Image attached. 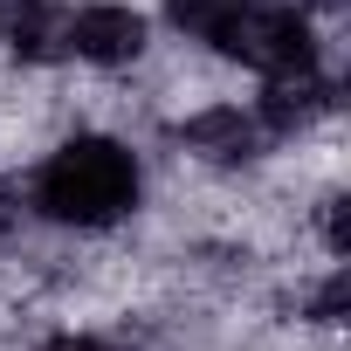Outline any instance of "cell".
<instances>
[{
    "instance_id": "6da1fadb",
    "label": "cell",
    "mask_w": 351,
    "mask_h": 351,
    "mask_svg": "<svg viewBox=\"0 0 351 351\" xmlns=\"http://www.w3.org/2000/svg\"><path fill=\"white\" fill-rule=\"evenodd\" d=\"M35 207L62 228H110L138 207V158L117 138H69L35 172Z\"/></svg>"
},
{
    "instance_id": "7a4b0ae2",
    "label": "cell",
    "mask_w": 351,
    "mask_h": 351,
    "mask_svg": "<svg viewBox=\"0 0 351 351\" xmlns=\"http://www.w3.org/2000/svg\"><path fill=\"white\" fill-rule=\"evenodd\" d=\"M221 49L262 76H296V69H317V28L303 8L289 0H248L234 14V28L221 35Z\"/></svg>"
},
{
    "instance_id": "3957f363",
    "label": "cell",
    "mask_w": 351,
    "mask_h": 351,
    "mask_svg": "<svg viewBox=\"0 0 351 351\" xmlns=\"http://www.w3.org/2000/svg\"><path fill=\"white\" fill-rule=\"evenodd\" d=\"M69 56H83V62H97V69L138 62V56H145V14H138V8H117V0L69 14Z\"/></svg>"
},
{
    "instance_id": "277c9868",
    "label": "cell",
    "mask_w": 351,
    "mask_h": 351,
    "mask_svg": "<svg viewBox=\"0 0 351 351\" xmlns=\"http://www.w3.org/2000/svg\"><path fill=\"white\" fill-rule=\"evenodd\" d=\"M0 42L21 62H62L69 56V8H56V0H8L0 8Z\"/></svg>"
},
{
    "instance_id": "5b68a950",
    "label": "cell",
    "mask_w": 351,
    "mask_h": 351,
    "mask_svg": "<svg viewBox=\"0 0 351 351\" xmlns=\"http://www.w3.org/2000/svg\"><path fill=\"white\" fill-rule=\"evenodd\" d=\"M180 145H186V152H200V158L234 165V158H255L262 124H255L241 104H207V110H193V117L180 124Z\"/></svg>"
},
{
    "instance_id": "8992f818",
    "label": "cell",
    "mask_w": 351,
    "mask_h": 351,
    "mask_svg": "<svg viewBox=\"0 0 351 351\" xmlns=\"http://www.w3.org/2000/svg\"><path fill=\"white\" fill-rule=\"evenodd\" d=\"M317 110H330V83H324L317 69H296V76H269L255 124H262V131H303Z\"/></svg>"
},
{
    "instance_id": "52a82bcc",
    "label": "cell",
    "mask_w": 351,
    "mask_h": 351,
    "mask_svg": "<svg viewBox=\"0 0 351 351\" xmlns=\"http://www.w3.org/2000/svg\"><path fill=\"white\" fill-rule=\"evenodd\" d=\"M241 8H248V0H165V21L180 35H193V42H214L221 49V35L234 28Z\"/></svg>"
},
{
    "instance_id": "ba28073f",
    "label": "cell",
    "mask_w": 351,
    "mask_h": 351,
    "mask_svg": "<svg viewBox=\"0 0 351 351\" xmlns=\"http://www.w3.org/2000/svg\"><path fill=\"white\" fill-rule=\"evenodd\" d=\"M324 241H330V255H337V262L351 255V214H344V200H337V193L324 200Z\"/></svg>"
},
{
    "instance_id": "9c48e42d",
    "label": "cell",
    "mask_w": 351,
    "mask_h": 351,
    "mask_svg": "<svg viewBox=\"0 0 351 351\" xmlns=\"http://www.w3.org/2000/svg\"><path fill=\"white\" fill-rule=\"evenodd\" d=\"M344 289H351V276L337 269V276L317 289V303H310V310H317V324H337V310H344Z\"/></svg>"
},
{
    "instance_id": "30bf717a",
    "label": "cell",
    "mask_w": 351,
    "mask_h": 351,
    "mask_svg": "<svg viewBox=\"0 0 351 351\" xmlns=\"http://www.w3.org/2000/svg\"><path fill=\"white\" fill-rule=\"evenodd\" d=\"M42 351H110L104 337H76V330H62V337H49Z\"/></svg>"
},
{
    "instance_id": "8fae6325",
    "label": "cell",
    "mask_w": 351,
    "mask_h": 351,
    "mask_svg": "<svg viewBox=\"0 0 351 351\" xmlns=\"http://www.w3.org/2000/svg\"><path fill=\"white\" fill-rule=\"evenodd\" d=\"M296 8H317V14H337V8H344V0H296Z\"/></svg>"
}]
</instances>
